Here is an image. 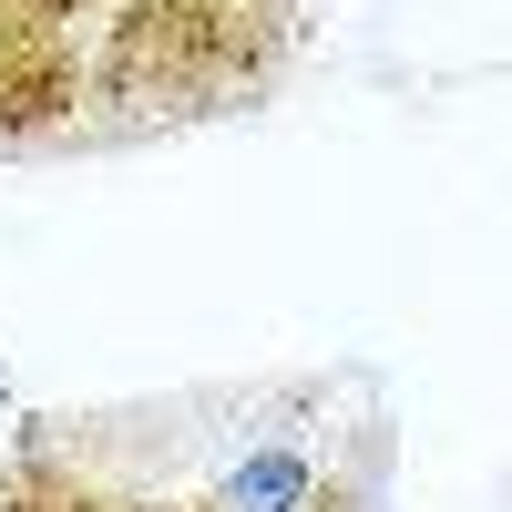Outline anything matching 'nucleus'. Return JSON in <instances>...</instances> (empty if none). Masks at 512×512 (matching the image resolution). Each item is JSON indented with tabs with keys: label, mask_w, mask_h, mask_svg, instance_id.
<instances>
[{
	"label": "nucleus",
	"mask_w": 512,
	"mask_h": 512,
	"mask_svg": "<svg viewBox=\"0 0 512 512\" xmlns=\"http://www.w3.org/2000/svg\"><path fill=\"white\" fill-rule=\"evenodd\" d=\"M216 512H338V502H328V482H318V461H308V451L256 441L236 472L216 482Z\"/></svg>",
	"instance_id": "1"
}]
</instances>
